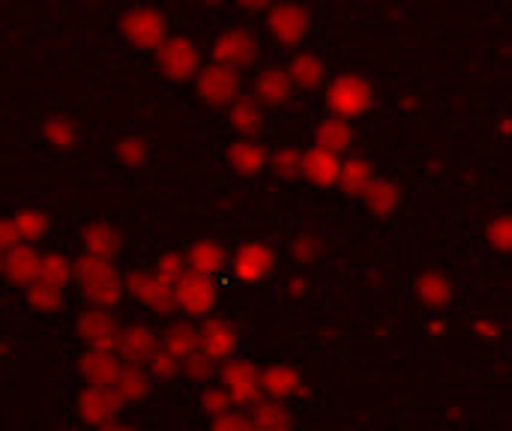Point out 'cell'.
<instances>
[{"label": "cell", "mask_w": 512, "mask_h": 431, "mask_svg": "<svg viewBox=\"0 0 512 431\" xmlns=\"http://www.w3.org/2000/svg\"><path fill=\"white\" fill-rule=\"evenodd\" d=\"M174 303L177 312L189 321H201L210 312H216L219 303V282L216 276H204L195 270H186L177 282H174Z\"/></svg>", "instance_id": "obj_4"}, {"label": "cell", "mask_w": 512, "mask_h": 431, "mask_svg": "<svg viewBox=\"0 0 512 431\" xmlns=\"http://www.w3.org/2000/svg\"><path fill=\"white\" fill-rule=\"evenodd\" d=\"M324 108L342 120H363L375 108V84L363 72H339L324 81Z\"/></svg>", "instance_id": "obj_1"}, {"label": "cell", "mask_w": 512, "mask_h": 431, "mask_svg": "<svg viewBox=\"0 0 512 431\" xmlns=\"http://www.w3.org/2000/svg\"><path fill=\"white\" fill-rule=\"evenodd\" d=\"M309 285H312V282H309L306 276H297V279H291V285H288V291H291L294 297H303V294L309 291Z\"/></svg>", "instance_id": "obj_49"}, {"label": "cell", "mask_w": 512, "mask_h": 431, "mask_svg": "<svg viewBox=\"0 0 512 431\" xmlns=\"http://www.w3.org/2000/svg\"><path fill=\"white\" fill-rule=\"evenodd\" d=\"M471 330H474V336H477L480 342H492V345L504 342V336H507L504 324L495 321V318H477V321L471 324Z\"/></svg>", "instance_id": "obj_46"}, {"label": "cell", "mask_w": 512, "mask_h": 431, "mask_svg": "<svg viewBox=\"0 0 512 431\" xmlns=\"http://www.w3.org/2000/svg\"><path fill=\"white\" fill-rule=\"evenodd\" d=\"M39 132H42V141H45L51 150H60V153L72 150V147L78 144V138H81L78 123H75L69 114H54V117H48V120L42 123Z\"/></svg>", "instance_id": "obj_34"}, {"label": "cell", "mask_w": 512, "mask_h": 431, "mask_svg": "<svg viewBox=\"0 0 512 431\" xmlns=\"http://www.w3.org/2000/svg\"><path fill=\"white\" fill-rule=\"evenodd\" d=\"M285 69H288L294 87H297V90H306V93L321 90L324 81L330 78L327 63H324V57H321L315 48H297V51L291 54V60H288Z\"/></svg>", "instance_id": "obj_20"}, {"label": "cell", "mask_w": 512, "mask_h": 431, "mask_svg": "<svg viewBox=\"0 0 512 431\" xmlns=\"http://www.w3.org/2000/svg\"><path fill=\"white\" fill-rule=\"evenodd\" d=\"M216 372H219V363H216L213 357H207L201 348L192 351V354L180 363V375L189 378L192 384H207V381L216 378Z\"/></svg>", "instance_id": "obj_39"}, {"label": "cell", "mask_w": 512, "mask_h": 431, "mask_svg": "<svg viewBox=\"0 0 512 431\" xmlns=\"http://www.w3.org/2000/svg\"><path fill=\"white\" fill-rule=\"evenodd\" d=\"M75 285L93 309L117 312L123 303V282L114 261L81 252V258H75Z\"/></svg>", "instance_id": "obj_2"}, {"label": "cell", "mask_w": 512, "mask_h": 431, "mask_svg": "<svg viewBox=\"0 0 512 431\" xmlns=\"http://www.w3.org/2000/svg\"><path fill=\"white\" fill-rule=\"evenodd\" d=\"M153 66L168 81H192L198 69L204 66L201 45L183 33H168L165 42L153 48Z\"/></svg>", "instance_id": "obj_3"}, {"label": "cell", "mask_w": 512, "mask_h": 431, "mask_svg": "<svg viewBox=\"0 0 512 431\" xmlns=\"http://www.w3.org/2000/svg\"><path fill=\"white\" fill-rule=\"evenodd\" d=\"M219 384L237 408H252L261 399V366L234 354L219 366Z\"/></svg>", "instance_id": "obj_10"}, {"label": "cell", "mask_w": 512, "mask_h": 431, "mask_svg": "<svg viewBox=\"0 0 512 431\" xmlns=\"http://www.w3.org/2000/svg\"><path fill=\"white\" fill-rule=\"evenodd\" d=\"M198 345H201V351L207 357H213L222 366L225 360H231L240 351V333H237V327L228 318L210 312L198 324Z\"/></svg>", "instance_id": "obj_13"}, {"label": "cell", "mask_w": 512, "mask_h": 431, "mask_svg": "<svg viewBox=\"0 0 512 431\" xmlns=\"http://www.w3.org/2000/svg\"><path fill=\"white\" fill-rule=\"evenodd\" d=\"M375 180H378V171H375V165H372L366 156H357V153H345V156H342L339 186H336L342 195H348V198H363Z\"/></svg>", "instance_id": "obj_22"}, {"label": "cell", "mask_w": 512, "mask_h": 431, "mask_svg": "<svg viewBox=\"0 0 512 431\" xmlns=\"http://www.w3.org/2000/svg\"><path fill=\"white\" fill-rule=\"evenodd\" d=\"M159 348H165L168 354H174L180 363L192 354V351H198L201 345H198V324L195 321H180V324H171L165 333H159Z\"/></svg>", "instance_id": "obj_32"}, {"label": "cell", "mask_w": 512, "mask_h": 431, "mask_svg": "<svg viewBox=\"0 0 512 431\" xmlns=\"http://www.w3.org/2000/svg\"><path fill=\"white\" fill-rule=\"evenodd\" d=\"M252 96L270 111H279V108H288L297 96V87L288 75L285 66H264L261 72H255L252 78Z\"/></svg>", "instance_id": "obj_15"}, {"label": "cell", "mask_w": 512, "mask_h": 431, "mask_svg": "<svg viewBox=\"0 0 512 431\" xmlns=\"http://www.w3.org/2000/svg\"><path fill=\"white\" fill-rule=\"evenodd\" d=\"M114 156H117V162L126 165V168H141V165L150 159V141H147L144 135H138V132H129V135L117 138Z\"/></svg>", "instance_id": "obj_37"}, {"label": "cell", "mask_w": 512, "mask_h": 431, "mask_svg": "<svg viewBox=\"0 0 512 431\" xmlns=\"http://www.w3.org/2000/svg\"><path fill=\"white\" fill-rule=\"evenodd\" d=\"M249 417H252V426H255V429L267 431L288 429V426L297 423V414H294L291 402H279V399H267V396H261V399L249 408Z\"/></svg>", "instance_id": "obj_31"}, {"label": "cell", "mask_w": 512, "mask_h": 431, "mask_svg": "<svg viewBox=\"0 0 512 431\" xmlns=\"http://www.w3.org/2000/svg\"><path fill=\"white\" fill-rule=\"evenodd\" d=\"M318 252H321V243H318L315 234H300V237H294V243H291V255H294L300 264H312V261L318 258Z\"/></svg>", "instance_id": "obj_44"}, {"label": "cell", "mask_w": 512, "mask_h": 431, "mask_svg": "<svg viewBox=\"0 0 512 431\" xmlns=\"http://www.w3.org/2000/svg\"><path fill=\"white\" fill-rule=\"evenodd\" d=\"M12 222L18 228V237L24 243H33V246H39L51 234V219H48V213L42 207H30V204L27 207H15Z\"/></svg>", "instance_id": "obj_33"}, {"label": "cell", "mask_w": 512, "mask_h": 431, "mask_svg": "<svg viewBox=\"0 0 512 431\" xmlns=\"http://www.w3.org/2000/svg\"><path fill=\"white\" fill-rule=\"evenodd\" d=\"M225 111H228V126L234 129V135H258L267 120V108L255 96H243V93Z\"/></svg>", "instance_id": "obj_30"}, {"label": "cell", "mask_w": 512, "mask_h": 431, "mask_svg": "<svg viewBox=\"0 0 512 431\" xmlns=\"http://www.w3.org/2000/svg\"><path fill=\"white\" fill-rule=\"evenodd\" d=\"M111 387H114L117 399L129 408V405H141V402L150 396V390H153V378H150L147 366L123 363V366H120V375H117V381H114Z\"/></svg>", "instance_id": "obj_27"}, {"label": "cell", "mask_w": 512, "mask_h": 431, "mask_svg": "<svg viewBox=\"0 0 512 431\" xmlns=\"http://www.w3.org/2000/svg\"><path fill=\"white\" fill-rule=\"evenodd\" d=\"M123 402L117 399L114 387H102V384H87L81 393H78V402H75V414L84 426L90 429H105L111 426L120 414H123Z\"/></svg>", "instance_id": "obj_12"}, {"label": "cell", "mask_w": 512, "mask_h": 431, "mask_svg": "<svg viewBox=\"0 0 512 431\" xmlns=\"http://www.w3.org/2000/svg\"><path fill=\"white\" fill-rule=\"evenodd\" d=\"M147 372L153 381H174L180 375V360L174 354H168L165 348H159L150 360H147Z\"/></svg>", "instance_id": "obj_43"}, {"label": "cell", "mask_w": 512, "mask_h": 431, "mask_svg": "<svg viewBox=\"0 0 512 431\" xmlns=\"http://www.w3.org/2000/svg\"><path fill=\"white\" fill-rule=\"evenodd\" d=\"M210 429L216 431H252V417H249V408H237V405H231L228 411H222V414H216V417H210Z\"/></svg>", "instance_id": "obj_42"}, {"label": "cell", "mask_w": 512, "mask_h": 431, "mask_svg": "<svg viewBox=\"0 0 512 431\" xmlns=\"http://www.w3.org/2000/svg\"><path fill=\"white\" fill-rule=\"evenodd\" d=\"M426 333L435 336V339H444V336H447V324H444L441 318H432V321L426 324Z\"/></svg>", "instance_id": "obj_50"}, {"label": "cell", "mask_w": 512, "mask_h": 431, "mask_svg": "<svg viewBox=\"0 0 512 431\" xmlns=\"http://www.w3.org/2000/svg\"><path fill=\"white\" fill-rule=\"evenodd\" d=\"M120 354L117 351H84L81 354V378L84 384H102V387H111L120 375Z\"/></svg>", "instance_id": "obj_29"}, {"label": "cell", "mask_w": 512, "mask_h": 431, "mask_svg": "<svg viewBox=\"0 0 512 431\" xmlns=\"http://www.w3.org/2000/svg\"><path fill=\"white\" fill-rule=\"evenodd\" d=\"M192 81H195L198 99H201L207 108H216V111H219V108L225 111V108L243 93V75H240V69H231V66L216 63V60L204 63Z\"/></svg>", "instance_id": "obj_6"}, {"label": "cell", "mask_w": 512, "mask_h": 431, "mask_svg": "<svg viewBox=\"0 0 512 431\" xmlns=\"http://www.w3.org/2000/svg\"><path fill=\"white\" fill-rule=\"evenodd\" d=\"M120 249H123V240L108 222H87L84 225V231H81V252L84 255L117 261Z\"/></svg>", "instance_id": "obj_28"}, {"label": "cell", "mask_w": 512, "mask_h": 431, "mask_svg": "<svg viewBox=\"0 0 512 431\" xmlns=\"http://www.w3.org/2000/svg\"><path fill=\"white\" fill-rule=\"evenodd\" d=\"M0 273H3V255H0Z\"/></svg>", "instance_id": "obj_52"}, {"label": "cell", "mask_w": 512, "mask_h": 431, "mask_svg": "<svg viewBox=\"0 0 512 431\" xmlns=\"http://www.w3.org/2000/svg\"><path fill=\"white\" fill-rule=\"evenodd\" d=\"M306 378L291 363H270L261 369V396L279 402H297L306 396Z\"/></svg>", "instance_id": "obj_16"}, {"label": "cell", "mask_w": 512, "mask_h": 431, "mask_svg": "<svg viewBox=\"0 0 512 431\" xmlns=\"http://www.w3.org/2000/svg\"><path fill=\"white\" fill-rule=\"evenodd\" d=\"M258 51H261L258 36L249 27H228V30L216 33L213 42H210L213 60L216 63H225L231 69H240V72L249 69L258 60Z\"/></svg>", "instance_id": "obj_11"}, {"label": "cell", "mask_w": 512, "mask_h": 431, "mask_svg": "<svg viewBox=\"0 0 512 431\" xmlns=\"http://www.w3.org/2000/svg\"><path fill=\"white\" fill-rule=\"evenodd\" d=\"M234 402H231V396L225 393V387L222 384H204L201 387V396H198V408L207 414V417H216V414H222V411H228Z\"/></svg>", "instance_id": "obj_41"}, {"label": "cell", "mask_w": 512, "mask_h": 431, "mask_svg": "<svg viewBox=\"0 0 512 431\" xmlns=\"http://www.w3.org/2000/svg\"><path fill=\"white\" fill-rule=\"evenodd\" d=\"M36 279L66 291L75 282V261H69L60 252H42V258H39V276Z\"/></svg>", "instance_id": "obj_35"}, {"label": "cell", "mask_w": 512, "mask_h": 431, "mask_svg": "<svg viewBox=\"0 0 512 431\" xmlns=\"http://www.w3.org/2000/svg\"><path fill=\"white\" fill-rule=\"evenodd\" d=\"M39 258L42 252L33 243H18L15 249H9L3 255V276L15 285V288H27L30 282H36L39 276Z\"/></svg>", "instance_id": "obj_24"}, {"label": "cell", "mask_w": 512, "mask_h": 431, "mask_svg": "<svg viewBox=\"0 0 512 431\" xmlns=\"http://www.w3.org/2000/svg\"><path fill=\"white\" fill-rule=\"evenodd\" d=\"M18 243H21V237H18V228L12 222V216H0V255L15 249Z\"/></svg>", "instance_id": "obj_47"}, {"label": "cell", "mask_w": 512, "mask_h": 431, "mask_svg": "<svg viewBox=\"0 0 512 431\" xmlns=\"http://www.w3.org/2000/svg\"><path fill=\"white\" fill-rule=\"evenodd\" d=\"M486 240L498 255H510L512 252V216L510 213H498L489 219L486 225Z\"/></svg>", "instance_id": "obj_40"}, {"label": "cell", "mask_w": 512, "mask_h": 431, "mask_svg": "<svg viewBox=\"0 0 512 431\" xmlns=\"http://www.w3.org/2000/svg\"><path fill=\"white\" fill-rule=\"evenodd\" d=\"M267 171H273L282 180H297L303 171V147H279L267 156Z\"/></svg>", "instance_id": "obj_38"}, {"label": "cell", "mask_w": 512, "mask_h": 431, "mask_svg": "<svg viewBox=\"0 0 512 431\" xmlns=\"http://www.w3.org/2000/svg\"><path fill=\"white\" fill-rule=\"evenodd\" d=\"M186 270H189V267H186L183 252H162L159 261H156V273H162L165 279H174V282H177Z\"/></svg>", "instance_id": "obj_45"}, {"label": "cell", "mask_w": 512, "mask_h": 431, "mask_svg": "<svg viewBox=\"0 0 512 431\" xmlns=\"http://www.w3.org/2000/svg\"><path fill=\"white\" fill-rule=\"evenodd\" d=\"M267 156H270V150H267V144H264L258 135H237V138L228 144V150H225L228 168H231L237 177H246V180L267 171Z\"/></svg>", "instance_id": "obj_17"}, {"label": "cell", "mask_w": 512, "mask_h": 431, "mask_svg": "<svg viewBox=\"0 0 512 431\" xmlns=\"http://www.w3.org/2000/svg\"><path fill=\"white\" fill-rule=\"evenodd\" d=\"M312 30V12L300 0H276L267 9V33L279 48H300Z\"/></svg>", "instance_id": "obj_5"}, {"label": "cell", "mask_w": 512, "mask_h": 431, "mask_svg": "<svg viewBox=\"0 0 512 431\" xmlns=\"http://www.w3.org/2000/svg\"><path fill=\"white\" fill-rule=\"evenodd\" d=\"M276 249L264 240H246L228 258V273L240 285H258L276 270Z\"/></svg>", "instance_id": "obj_9"}, {"label": "cell", "mask_w": 512, "mask_h": 431, "mask_svg": "<svg viewBox=\"0 0 512 431\" xmlns=\"http://www.w3.org/2000/svg\"><path fill=\"white\" fill-rule=\"evenodd\" d=\"M75 330H78V339L84 345V351H117V321H114V312H105V309H84L75 321Z\"/></svg>", "instance_id": "obj_14"}, {"label": "cell", "mask_w": 512, "mask_h": 431, "mask_svg": "<svg viewBox=\"0 0 512 431\" xmlns=\"http://www.w3.org/2000/svg\"><path fill=\"white\" fill-rule=\"evenodd\" d=\"M186 258V267L195 270V273H204V276H219L228 270V252L219 240L213 237H204V240H192L183 252Z\"/></svg>", "instance_id": "obj_23"}, {"label": "cell", "mask_w": 512, "mask_h": 431, "mask_svg": "<svg viewBox=\"0 0 512 431\" xmlns=\"http://www.w3.org/2000/svg\"><path fill=\"white\" fill-rule=\"evenodd\" d=\"M24 297H27V306L39 315H57L66 303V291L63 288H54L48 282H30L24 288Z\"/></svg>", "instance_id": "obj_36"}, {"label": "cell", "mask_w": 512, "mask_h": 431, "mask_svg": "<svg viewBox=\"0 0 512 431\" xmlns=\"http://www.w3.org/2000/svg\"><path fill=\"white\" fill-rule=\"evenodd\" d=\"M234 3L246 12H267L276 0H234Z\"/></svg>", "instance_id": "obj_48"}, {"label": "cell", "mask_w": 512, "mask_h": 431, "mask_svg": "<svg viewBox=\"0 0 512 431\" xmlns=\"http://www.w3.org/2000/svg\"><path fill=\"white\" fill-rule=\"evenodd\" d=\"M498 129H501L504 135H510V117H501V123H498Z\"/></svg>", "instance_id": "obj_51"}, {"label": "cell", "mask_w": 512, "mask_h": 431, "mask_svg": "<svg viewBox=\"0 0 512 431\" xmlns=\"http://www.w3.org/2000/svg\"><path fill=\"white\" fill-rule=\"evenodd\" d=\"M414 294H417V300H420L423 309L441 312V309H447L453 303L456 285H453V279L444 270H423L414 279Z\"/></svg>", "instance_id": "obj_21"}, {"label": "cell", "mask_w": 512, "mask_h": 431, "mask_svg": "<svg viewBox=\"0 0 512 431\" xmlns=\"http://www.w3.org/2000/svg\"><path fill=\"white\" fill-rule=\"evenodd\" d=\"M360 201L366 204V210H369L375 219H390V216H396V213L402 210L405 192H402V186H399L396 180L378 177Z\"/></svg>", "instance_id": "obj_26"}, {"label": "cell", "mask_w": 512, "mask_h": 431, "mask_svg": "<svg viewBox=\"0 0 512 431\" xmlns=\"http://www.w3.org/2000/svg\"><path fill=\"white\" fill-rule=\"evenodd\" d=\"M120 36L141 51H153L168 36V18L156 6H132L120 15Z\"/></svg>", "instance_id": "obj_8"}, {"label": "cell", "mask_w": 512, "mask_h": 431, "mask_svg": "<svg viewBox=\"0 0 512 431\" xmlns=\"http://www.w3.org/2000/svg\"><path fill=\"white\" fill-rule=\"evenodd\" d=\"M339 168H342V156L333 150H324L318 144H312L309 150H303V171L300 177L315 186V189H336L339 186Z\"/></svg>", "instance_id": "obj_19"}, {"label": "cell", "mask_w": 512, "mask_h": 431, "mask_svg": "<svg viewBox=\"0 0 512 431\" xmlns=\"http://www.w3.org/2000/svg\"><path fill=\"white\" fill-rule=\"evenodd\" d=\"M123 297H132L138 306H147L156 315H171L177 312L174 303V279H165L162 273H147V270H129L123 279Z\"/></svg>", "instance_id": "obj_7"}, {"label": "cell", "mask_w": 512, "mask_h": 431, "mask_svg": "<svg viewBox=\"0 0 512 431\" xmlns=\"http://www.w3.org/2000/svg\"><path fill=\"white\" fill-rule=\"evenodd\" d=\"M312 138H315V144L318 147H324V150H333V153H339V156H345V153H351V147H354V123L351 120H342V117H333V114H324L318 123H315V129H312Z\"/></svg>", "instance_id": "obj_25"}, {"label": "cell", "mask_w": 512, "mask_h": 431, "mask_svg": "<svg viewBox=\"0 0 512 431\" xmlns=\"http://www.w3.org/2000/svg\"><path fill=\"white\" fill-rule=\"evenodd\" d=\"M159 351V333L150 324H126L117 333V354L123 363H138L147 366V360Z\"/></svg>", "instance_id": "obj_18"}]
</instances>
